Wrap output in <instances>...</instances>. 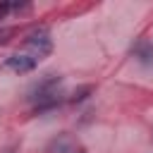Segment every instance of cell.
Instances as JSON below:
<instances>
[{
	"label": "cell",
	"mask_w": 153,
	"mask_h": 153,
	"mask_svg": "<svg viewBox=\"0 0 153 153\" xmlns=\"http://www.w3.org/2000/svg\"><path fill=\"white\" fill-rule=\"evenodd\" d=\"M60 84H62V79L55 76V74H50V76H45L43 81H38V84L31 88L29 98H31V100H38V103H43V105H53Z\"/></svg>",
	"instance_id": "cell-1"
},
{
	"label": "cell",
	"mask_w": 153,
	"mask_h": 153,
	"mask_svg": "<svg viewBox=\"0 0 153 153\" xmlns=\"http://www.w3.org/2000/svg\"><path fill=\"white\" fill-rule=\"evenodd\" d=\"M26 48L31 50L29 55L36 57V60H43L45 55H50L53 50V41H50V33L45 29H36L26 36Z\"/></svg>",
	"instance_id": "cell-2"
},
{
	"label": "cell",
	"mask_w": 153,
	"mask_h": 153,
	"mask_svg": "<svg viewBox=\"0 0 153 153\" xmlns=\"http://www.w3.org/2000/svg\"><path fill=\"white\" fill-rule=\"evenodd\" d=\"M36 65H38V60L31 57L29 53H14V55H10L5 60V67L12 69V72H17V74H26V72L36 69Z\"/></svg>",
	"instance_id": "cell-3"
},
{
	"label": "cell",
	"mask_w": 153,
	"mask_h": 153,
	"mask_svg": "<svg viewBox=\"0 0 153 153\" xmlns=\"http://www.w3.org/2000/svg\"><path fill=\"white\" fill-rule=\"evenodd\" d=\"M48 153H84V148H81V143H79L74 136L62 134V136H57V139L48 146Z\"/></svg>",
	"instance_id": "cell-4"
},
{
	"label": "cell",
	"mask_w": 153,
	"mask_h": 153,
	"mask_svg": "<svg viewBox=\"0 0 153 153\" xmlns=\"http://www.w3.org/2000/svg\"><path fill=\"white\" fill-rule=\"evenodd\" d=\"M134 57L143 67H153V41H141L134 50Z\"/></svg>",
	"instance_id": "cell-5"
}]
</instances>
